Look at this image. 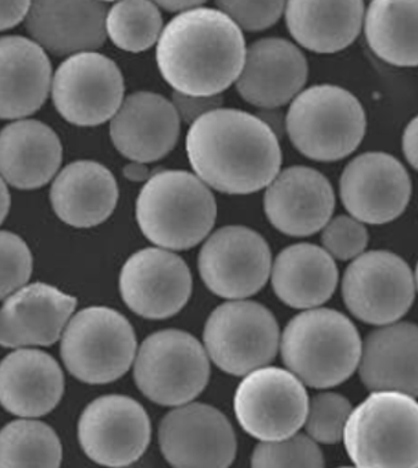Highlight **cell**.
I'll list each match as a JSON object with an SVG mask.
<instances>
[{"label":"cell","mask_w":418,"mask_h":468,"mask_svg":"<svg viewBox=\"0 0 418 468\" xmlns=\"http://www.w3.org/2000/svg\"><path fill=\"white\" fill-rule=\"evenodd\" d=\"M52 85L45 49L20 36L0 38V119L16 120L41 109Z\"/></svg>","instance_id":"23"},{"label":"cell","mask_w":418,"mask_h":468,"mask_svg":"<svg viewBox=\"0 0 418 468\" xmlns=\"http://www.w3.org/2000/svg\"><path fill=\"white\" fill-rule=\"evenodd\" d=\"M78 441L94 463L127 467L137 463L150 444L152 424L144 407L121 395L103 396L82 412Z\"/></svg>","instance_id":"14"},{"label":"cell","mask_w":418,"mask_h":468,"mask_svg":"<svg viewBox=\"0 0 418 468\" xmlns=\"http://www.w3.org/2000/svg\"><path fill=\"white\" fill-rule=\"evenodd\" d=\"M172 105L174 110L183 122L192 124L195 122L199 117L210 112V111L220 109L224 105L223 96H194L182 94V92L174 91L172 94Z\"/></svg>","instance_id":"38"},{"label":"cell","mask_w":418,"mask_h":468,"mask_svg":"<svg viewBox=\"0 0 418 468\" xmlns=\"http://www.w3.org/2000/svg\"><path fill=\"white\" fill-rule=\"evenodd\" d=\"M309 399L291 371L259 367L246 374L235 396V417L246 433L260 441H277L305 425Z\"/></svg>","instance_id":"10"},{"label":"cell","mask_w":418,"mask_h":468,"mask_svg":"<svg viewBox=\"0 0 418 468\" xmlns=\"http://www.w3.org/2000/svg\"><path fill=\"white\" fill-rule=\"evenodd\" d=\"M351 410V402L344 396L334 392L314 396L305 420L307 433L321 444H337Z\"/></svg>","instance_id":"34"},{"label":"cell","mask_w":418,"mask_h":468,"mask_svg":"<svg viewBox=\"0 0 418 468\" xmlns=\"http://www.w3.org/2000/svg\"><path fill=\"white\" fill-rule=\"evenodd\" d=\"M123 75L109 57L89 51L64 60L52 80L60 116L75 126L94 127L112 119L123 102Z\"/></svg>","instance_id":"12"},{"label":"cell","mask_w":418,"mask_h":468,"mask_svg":"<svg viewBox=\"0 0 418 468\" xmlns=\"http://www.w3.org/2000/svg\"><path fill=\"white\" fill-rule=\"evenodd\" d=\"M106 16L99 0H31L25 19L36 44L66 56L101 48L107 37Z\"/></svg>","instance_id":"21"},{"label":"cell","mask_w":418,"mask_h":468,"mask_svg":"<svg viewBox=\"0 0 418 468\" xmlns=\"http://www.w3.org/2000/svg\"><path fill=\"white\" fill-rule=\"evenodd\" d=\"M134 378L142 394L157 405H185L206 388L209 358L198 339L187 332H156L139 349Z\"/></svg>","instance_id":"8"},{"label":"cell","mask_w":418,"mask_h":468,"mask_svg":"<svg viewBox=\"0 0 418 468\" xmlns=\"http://www.w3.org/2000/svg\"><path fill=\"white\" fill-rule=\"evenodd\" d=\"M207 355L225 373L245 377L277 356L280 331L273 314L255 302L223 303L204 330Z\"/></svg>","instance_id":"9"},{"label":"cell","mask_w":418,"mask_h":468,"mask_svg":"<svg viewBox=\"0 0 418 468\" xmlns=\"http://www.w3.org/2000/svg\"><path fill=\"white\" fill-rule=\"evenodd\" d=\"M334 189L319 171L288 167L266 186L264 209L275 229L288 237H310L330 220Z\"/></svg>","instance_id":"19"},{"label":"cell","mask_w":418,"mask_h":468,"mask_svg":"<svg viewBox=\"0 0 418 468\" xmlns=\"http://www.w3.org/2000/svg\"><path fill=\"white\" fill-rule=\"evenodd\" d=\"M362 342L355 324L337 310L316 309L289 321L282 359L303 384L328 388L348 380L359 367Z\"/></svg>","instance_id":"4"},{"label":"cell","mask_w":418,"mask_h":468,"mask_svg":"<svg viewBox=\"0 0 418 468\" xmlns=\"http://www.w3.org/2000/svg\"><path fill=\"white\" fill-rule=\"evenodd\" d=\"M120 191L116 178L101 164L82 160L64 167L51 188L53 209L74 228H91L109 219Z\"/></svg>","instance_id":"27"},{"label":"cell","mask_w":418,"mask_h":468,"mask_svg":"<svg viewBox=\"0 0 418 468\" xmlns=\"http://www.w3.org/2000/svg\"><path fill=\"white\" fill-rule=\"evenodd\" d=\"M10 208V195L5 181L0 176V224L8 216Z\"/></svg>","instance_id":"43"},{"label":"cell","mask_w":418,"mask_h":468,"mask_svg":"<svg viewBox=\"0 0 418 468\" xmlns=\"http://www.w3.org/2000/svg\"><path fill=\"white\" fill-rule=\"evenodd\" d=\"M31 0H0V31L9 30L26 17Z\"/></svg>","instance_id":"39"},{"label":"cell","mask_w":418,"mask_h":468,"mask_svg":"<svg viewBox=\"0 0 418 468\" xmlns=\"http://www.w3.org/2000/svg\"><path fill=\"white\" fill-rule=\"evenodd\" d=\"M137 338L130 321L116 310L92 306L80 311L64 331L60 353L78 380L110 384L131 369Z\"/></svg>","instance_id":"7"},{"label":"cell","mask_w":418,"mask_h":468,"mask_svg":"<svg viewBox=\"0 0 418 468\" xmlns=\"http://www.w3.org/2000/svg\"><path fill=\"white\" fill-rule=\"evenodd\" d=\"M416 398L396 391H373L344 428L346 452L357 467L418 466Z\"/></svg>","instance_id":"5"},{"label":"cell","mask_w":418,"mask_h":468,"mask_svg":"<svg viewBox=\"0 0 418 468\" xmlns=\"http://www.w3.org/2000/svg\"><path fill=\"white\" fill-rule=\"evenodd\" d=\"M416 324H389L371 332L361 349L360 375L371 391H396L416 398Z\"/></svg>","instance_id":"26"},{"label":"cell","mask_w":418,"mask_h":468,"mask_svg":"<svg viewBox=\"0 0 418 468\" xmlns=\"http://www.w3.org/2000/svg\"><path fill=\"white\" fill-rule=\"evenodd\" d=\"M105 27L118 48L139 53L156 44L163 21L152 0H120L107 13Z\"/></svg>","instance_id":"32"},{"label":"cell","mask_w":418,"mask_h":468,"mask_svg":"<svg viewBox=\"0 0 418 468\" xmlns=\"http://www.w3.org/2000/svg\"><path fill=\"white\" fill-rule=\"evenodd\" d=\"M32 273V255L26 242L9 231H0V300L26 284Z\"/></svg>","instance_id":"35"},{"label":"cell","mask_w":418,"mask_h":468,"mask_svg":"<svg viewBox=\"0 0 418 468\" xmlns=\"http://www.w3.org/2000/svg\"><path fill=\"white\" fill-rule=\"evenodd\" d=\"M121 298L145 319L162 320L176 315L191 298L193 281L187 263L162 249L134 253L120 271Z\"/></svg>","instance_id":"16"},{"label":"cell","mask_w":418,"mask_h":468,"mask_svg":"<svg viewBox=\"0 0 418 468\" xmlns=\"http://www.w3.org/2000/svg\"><path fill=\"white\" fill-rule=\"evenodd\" d=\"M323 453L312 438L294 434L277 441H264L256 446L253 467H324Z\"/></svg>","instance_id":"33"},{"label":"cell","mask_w":418,"mask_h":468,"mask_svg":"<svg viewBox=\"0 0 418 468\" xmlns=\"http://www.w3.org/2000/svg\"><path fill=\"white\" fill-rule=\"evenodd\" d=\"M402 150L405 154L407 163L413 169H417V119L414 117L409 124H407L405 132L402 135Z\"/></svg>","instance_id":"40"},{"label":"cell","mask_w":418,"mask_h":468,"mask_svg":"<svg viewBox=\"0 0 418 468\" xmlns=\"http://www.w3.org/2000/svg\"><path fill=\"white\" fill-rule=\"evenodd\" d=\"M78 300L53 285L34 283L10 295L0 309V346H51L77 307Z\"/></svg>","instance_id":"22"},{"label":"cell","mask_w":418,"mask_h":468,"mask_svg":"<svg viewBox=\"0 0 418 468\" xmlns=\"http://www.w3.org/2000/svg\"><path fill=\"white\" fill-rule=\"evenodd\" d=\"M123 174L125 178L133 182H142L149 180L150 170L144 163L131 162L130 165L124 167Z\"/></svg>","instance_id":"42"},{"label":"cell","mask_w":418,"mask_h":468,"mask_svg":"<svg viewBox=\"0 0 418 468\" xmlns=\"http://www.w3.org/2000/svg\"><path fill=\"white\" fill-rule=\"evenodd\" d=\"M216 5L239 28L256 32L277 23L286 0H216Z\"/></svg>","instance_id":"37"},{"label":"cell","mask_w":418,"mask_h":468,"mask_svg":"<svg viewBox=\"0 0 418 468\" xmlns=\"http://www.w3.org/2000/svg\"><path fill=\"white\" fill-rule=\"evenodd\" d=\"M161 452L173 467L225 468L234 463L237 441L225 414L204 403L182 405L161 421Z\"/></svg>","instance_id":"15"},{"label":"cell","mask_w":418,"mask_h":468,"mask_svg":"<svg viewBox=\"0 0 418 468\" xmlns=\"http://www.w3.org/2000/svg\"><path fill=\"white\" fill-rule=\"evenodd\" d=\"M246 48L242 28L226 14L194 8L182 12L162 28L156 60L174 91L220 95L237 80Z\"/></svg>","instance_id":"2"},{"label":"cell","mask_w":418,"mask_h":468,"mask_svg":"<svg viewBox=\"0 0 418 468\" xmlns=\"http://www.w3.org/2000/svg\"><path fill=\"white\" fill-rule=\"evenodd\" d=\"M187 154L196 176L207 187L227 195L266 188L282 164L278 137L264 121L223 107L191 124Z\"/></svg>","instance_id":"1"},{"label":"cell","mask_w":418,"mask_h":468,"mask_svg":"<svg viewBox=\"0 0 418 468\" xmlns=\"http://www.w3.org/2000/svg\"><path fill=\"white\" fill-rule=\"evenodd\" d=\"M307 78L308 63L298 46L285 38H263L246 48L235 89L250 105L278 109L302 91Z\"/></svg>","instance_id":"18"},{"label":"cell","mask_w":418,"mask_h":468,"mask_svg":"<svg viewBox=\"0 0 418 468\" xmlns=\"http://www.w3.org/2000/svg\"><path fill=\"white\" fill-rule=\"evenodd\" d=\"M414 292L413 270L388 251L361 253L342 281V295L352 315L378 326L402 319L413 305Z\"/></svg>","instance_id":"11"},{"label":"cell","mask_w":418,"mask_h":468,"mask_svg":"<svg viewBox=\"0 0 418 468\" xmlns=\"http://www.w3.org/2000/svg\"><path fill=\"white\" fill-rule=\"evenodd\" d=\"M277 298L295 309H312L327 303L337 289V264L324 249L313 244L289 246L273 267Z\"/></svg>","instance_id":"29"},{"label":"cell","mask_w":418,"mask_h":468,"mask_svg":"<svg viewBox=\"0 0 418 468\" xmlns=\"http://www.w3.org/2000/svg\"><path fill=\"white\" fill-rule=\"evenodd\" d=\"M286 24L302 48L337 53L355 42L363 25V0H286Z\"/></svg>","instance_id":"28"},{"label":"cell","mask_w":418,"mask_h":468,"mask_svg":"<svg viewBox=\"0 0 418 468\" xmlns=\"http://www.w3.org/2000/svg\"><path fill=\"white\" fill-rule=\"evenodd\" d=\"M62 159L58 135L39 121H16L0 132V176L16 188L36 189L48 184Z\"/></svg>","instance_id":"25"},{"label":"cell","mask_w":418,"mask_h":468,"mask_svg":"<svg viewBox=\"0 0 418 468\" xmlns=\"http://www.w3.org/2000/svg\"><path fill=\"white\" fill-rule=\"evenodd\" d=\"M99 2H114V0H99Z\"/></svg>","instance_id":"44"},{"label":"cell","mask_w":418,"mask_h":468,"mask_svg":"<svg viewBox=\"0 0 418 468\" xmlns=\"http://www.w3.org/2000/svg\"><path fill=\"white\" fill-rule=\"evenodd\" d=\"M359 99L337 85L299 92L286 114L285 130L299 153L316 162H338L355 152L366 134Z\"/></svg>","instance_id":"6"},{"label":"cell","mask_w":418,"mask_h":468,"mask_svg":"<svg viewBox=\"0 0 418 468\" xmlns=\"http://www.w3.org/2000/svg\"><path fill=\"white\" fill-rule=\"evenodd\" d=\"M324 250L335 259H356L366 250L370 235L366 227L353 217L340 216L329 220L323 228Z\"/></svg>","instance_id":"36"},{"label":"cell","mask_w":418,"mask_h":468,"mask_svg":"<svg viewBox=\"0 0 418 468\" xmlns=\"http://www.w3.org/2000/svg\"><path fill=\"white\" fill-rule=\"evenodd\" d=\"M217 206L213 192L196 175L161 171L150 177L137 201V220L152 244L189 250L213 230Z\"/></svg>","instance_id":"3"},{"label":"cell","mask_w":418,"mask_h":468,"mask_svg":"<svg viewBox=\"0 0 418 468\" xmlns=\"http://www.w3.org/2000/svg\"><path fill=\"white\" fill-rule=\"evenodd\" d=\"M156 5L161 6L167 12H185V10L198 8L206 0H152Z\"/></svg>","instance_id":"41"},{"label":"cell","mask_w":418,"mask_h":468,"mask_svg":"<svg viewBox=\"0 0 418 468\" xmlns=\"http://www.w3.org/2000/svg\"><path fill=\"white\" fill-rule=\"evenodd\" d=\"M418 0H371L364 13L366 40L374 55L395 67H416Z\"/></svg>","instance_id":"30"},{"label":"cell","mask_w":418,"mask_h":468,"mask_svg":"<svg viewBox=\"0 0 418 468\" xmlns=\"http://www.w3.org/2000/svg\"><path fill=\"white\" fill-rule=\"evenodd\" d=\"M413 184L402 164L387 153L371 152L345 167L340 195L346 210L361 223L381 225L406 209Z\"/></svg>","instance_id":"17"},{"label":"cell","mask_w":418,"mask_h":468,"mask_svg":"<svg viewBox=\"0 0 418 468\" xmlns=\"http://www.w3.org/2000/svg\"><path fill=\"white\" fill-rule=\"evenodd\" d=\"M199 271L214 294L226 299L248 298L269 280V245L252 229L239 225L221 228L200 250Z\"/></svg>","instance_id":"13"},{"label":"cell","mask_w":418,"mask_h":468,"mask_svg":"<svg viewBox=\"0 0 418 468\" xmlns=\"http://www.w3.org/2000/svg\"><path fill=\"white\" fill-rule=\"evenodd\" d=\"M63 449L58 435L37 420H16L0 431V468H57Z\"/></svg>","instance_id":"31"},{"label":"cell","mask_w":418,"mask_h":468,"mask_svg":"<svg viewBox=\"0 0 418 468\" xmlns=\"http://www.w3.org/2000/svg\"><path fill=\"white\" fill-rule=\"evenodd\" d=\"M63 392V371L47 353L20 349L0 363V405L16 416H45L56 409Z\"/></svg>","instance_id":"24"},{"label":"cell","mask_w":418,"mask_h":468,"mask_svg":"<svg viewBox=\"0 0 418 468\" xmlns=\"http://www.w3.org/2000/svg\"><path fill=\"white\" fill-rule=\"evenodd\" d=\"M181 120L172 102L155 92H135L123 100L110 122L118 152L131 162L153 163L176 146Z\"/></svg>","instance_id":"20"}]
</instances>
